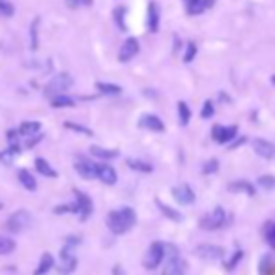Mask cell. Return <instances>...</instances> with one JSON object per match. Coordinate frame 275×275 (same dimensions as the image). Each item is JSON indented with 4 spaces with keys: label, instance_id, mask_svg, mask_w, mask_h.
<instances>
[{
    "label": "cell",
    "instance_id": "cell-1",
    "mask_svg": "<svg viewBox=\"0 0 275 275\" xmlns=\"http://www.w3.org/2000/svg\"><path fill=\"white\" fill-rule=\"evenodd\" d=\"M137 216L131 208L114 210L107 216V226L112 234H125L129 228H133Z\"/></svg>",
    "mask_w": 275,
    "mask_h": 275
},
{
    "label": "cell",
    "instance_id": "cell-2",
    "mask_svg": "<svg viewBox=\"0 0 275 275\" xmlns=\"http://www.w3.org/2000/svg\"><path fill=\"white\" fill-rule=\"evenodd\" d=\"M30 221H32V216L26 212V210H19L15 214H11L6 221V228L9 232H23L30 226Z\"/></svg>",
    "mask_w": 275,
    "mask_h": 275
},
{
    "label": "cell",
    "instance_id": "cell-3",
    "mask_svg": "<svg viewBox=\"0 0 275 275\" xmlns=\"http://www.w3.org/2000/svg\"><path fill=\"white\" fill-rule=\"evenodd\" d=\"M226 223V214L223 208H216L212 210L210 214L206 216H202L200 219V228H206V230H217V228H221V226Z\"/></svg>",
    "mask_w": 275,
    "mask_h": 275
},
{
    "label": "cell",
    "instance_id": "cell-4",
    "mask_svg": "<svg viewBox=\"0 0 275 275\" xmlns=\"http://www.w3.org/2000/svg\"><path fill=\"white\" fill-rule=\"evenodd\" d=\"M71 86V77L67 75V73H58V75H55L51 79L47 86H45V96H58V94H64Z\"/></svg>",
    "mask_w": 275,
    "mask_h": 275
},
{
    "label": "cell",
    "instance_id": "cell-5",
    "mask_svg": "<svg viewBox=\"0 0 275 275\" xmlns=\"http://www.w3.org/2000/svg\"><path fill=\"white\" fill-rule=\"evenodd\" d=\"M163 257H165V245L161 242H154L148 253H146V257H144V268L146 270H156L163 262Z\"/></svg>",
    "mask_w": 275,
    "mask_h": 275
},
{
    "label": "cell",
    "instance_id": "cell-6",
    "mask_svg": "<svg viewBox=\"0 0 275 275\" xmlns=\"http://www.w3.org/2000/svg\"><path fill=\"white\" fill-rule=\"evenodd\" d=\"M238 133V127L236 125H214L212 127V137H214V141L219 142V144H225V142L232 141L234 137Z\"/></svg>",
    "mask_w": 275,
    "mask_h": 275
},
{
    "label": "cell",
    "instance_id": "cell-7",
    "mask_svg": "<svg viewBox=\"0 0 275 275\" xmlns=\"http://www.w3.org/2000/svg\"><path fill=\"white\" fill-rule=\"evenodd\" d=\"M77 268V259L71 255V247L67 245V247H64V251H62V255H60V274L62 275H69L71 272H75Z\"/></svg>",
    "mask_w": 275,
    "mask_h": 275
},
{
    "label": "cell",
    "instance_id": "cell-8",
    "mask_svg": "<svg viewBox=\"0 0 275 275\" xmlns=\"http://www.w3.org/2000/svg\"><path fill=\"white\" fill-rule=\"evenodd\" d=\"M195 255L204 260H217L223 257V249L217 247V245H212V243H204V245H199L195 249Z\"/></svg>",
    "mask_w": 275,
    "mask_h": 275
},
{
    "label": "cell",
    "instance_id": "cell-9",
    "mask_svg": "<svg viewBox=\"0 0 275 275\" xmlns=\"http://www.w3.org/2000/svg\"><path fill=\"white\" fill-rule=\"evenodd\" d=\"M137 53H139V42L135 38H127L124 42V45H122L120 53H118V60L122 64H125V62H129V60L133 58Z\"/></svg>",
    "mask_w": 275,
    "mask_h": 275
},
{
    "label": "cell",
    "instance_id": "cell-10",
    "mask_svg": "<svg viewBox=\"0 0 275 275\" xmlns=\"http://www.w3.org/2000/svg\"><path fill=\"white\" fill-rule=\"evenodd\" d=\"M77 202H75V214L81 216V221H84L86 217L92 214V200L88 195H84L81 191H75Z\"/></svg>",
    "mask_w": 275,
    "mask_h": 275
},
{
    "label": "cell",
    "instance_id": "cell-11",
    "mask_svg": "<svg viewBox=\"0 0 275 275\" xmlns=\"http://www.w3.org/2000/svg\"><path fill=\"white\" fill-rule=\"evenodd\" d=\"M75 170L83 176L84 180H94V178H98V165H94V163L86 161V159H79V161H77Z\"/></svg>",
    "mask_w": 275,
    "mask_h": 275
},
{
    "label": "cell",
    "instance_id": "cell-12",
    "mask_svg": "<svg viewBox=\"0 0 275 275\" xmlns=\"http://www.w3.org/2000/svg\"><path fill=\"white\" fill-rule=\"evenodd\" d=\"M253 150L257 152V156L264 159H272L275 156V146L272 142L264 141V139H255L253 141Z\"/></svg>",
    "mask_w": 275,
    "mask_h": 275
},
{
    "label": "cell",
    "instance_id": "cell-13",
    "mask_svg": "<svg viewBox=\"0 0 275 275\" xmlns=\"http://www.w3.org/2000/svg\"><path fill=\"white\" fill-rule=\"evenodd\" d=\"M172 197H174L180 204H193L195 202V193L189 185H178L172 189Z\"/></svg>",
    "mask_w": 275,
    "mask_h": 275
},
{
    "label": "cell",
    "instance_id": "cell-14",
    "mask_svg": "<svg viewBox=\"0 0 275 275\" xmlns=\"http://www.w3.org/2000/svg\"><path fill=\"white\" fill-rule=\"evenodd\" d=\"M185 274V262L180 257H172L163 268V275H183Z\"/></svg>",
    "mask_w": 275,
    "mask_h": 275
},
{
    "label": "cell",
    "instance_id": "cell-15",
    "mask_svg": "<svg viewBox=\"0 0 275 275\" xmlns=\"http://www.w3.org/2000/svg\"><path fill=\"white\" fill-rule=\"evenodd\" d=\"M142 129H150V131H163L165 129V124L161 122V118H158L156 114H144L139 122Z\"/></svg>",
    "mask_w": 275,
    "mask_h": 275
},
{
    "label": "cell",
    "instance_id": "cell-16",
    "mask_svg": "<svg viewBox=\"0 0 275 275\" xmlns=\"http://www.w3.org/2000/svg\"><path fill=\"white\" fill-rule=\"evenodd\" d=\"M98 178L107 185L116 183V170L110 165H98Z\"/></svg>",
    "mask_w": 275,
    "mask_h": 275
},
{
    "label": "cell",
    "instance_id": "cell-17",
    "mask_svg": "<svg viewBox=\"0 0 275 275\" xmlns=\"http://www.w3.org/2000/svg\"><path fill=\"white\" fill-rule=\"evenodd\" d=\"M228 191H232V193H245V195L253 197V195H255V187H253V183L247 182V180H238V182L228 183Z\"/></svg>",
    "mask_w": 275,
    "mask_h": 275
},
{
    "label": "cell",
    "instance_id": "cell-18",
    "mask_svg": "<svg viewBox=\"0 0 275 275\" xmlns=\"http://www.w3.org/2000/svg\"><path fill=\"white\" fill-rule=\"evenodd\" d=\"M159 28V9L156 2L148 4V30L150 32H158Z\"/></svg>",
    "mask_w": 275,
    "mask_h": 275
},
{
    "label": "cell",
    "instance_id": "cell-19",
    "mask_svg": "<svg viewBox=\"0 0 275 275\" xmlns=\"http://www.w3.org/2000/svg\"><path fill=\"white\" fill-rule=\"evenodd\" d=\"M51 105H53L55 109L73 107V105H75V100H73V98H69V96H66V94H58V96H53Z\"/></svg>",
    "mask_w": 275,
    "mask_h": 275
},
{
    "label": "cell",
    "instance_id": "cell-20",
    "mask_svg": "<svg viewBox=\"0 0 275 275\" xmlns=\"http://www.w3.org/2000/svg\"><path fill=\"white\" fill-rule=\"evenodd\" d=\"M17 176H19V182L23 183V187H25V189H28V191H34V189H36V185H38V183H36V178H34L28 170L23 168V170H19V172H17Z\"/></svg>",
    "mask_w": 275,
    "mask_h": 275
},
{
    "label": "cell",
    "instance_id": "cell-21",
    "mask_svg": "<svg viewBox=\"0 0 275 275\" xmlns=\"http://www.w3.org/2000/svg\"><path fill=\"white\" fill-rule=\"evenodd\" d=\"M53 266H55V259H53V255H49V253H45V255H42V260H40V266L36 268V272H34V274H36V275H45Z\"/></svg>",
    "mask_w": 275,
    "mask_h": 275
},
{
    "label": "cell",
    "instance_id": "cell-22",
    "mask_svg": "<svg viewBox=\"0 0 275 275\" xmlns=\"http://www.w3.org/2000/svg\"><path fill=\"white\" fill-rule=\"evenodd\" d=\"M36 168H38V172H40V174L49 176V178H56V176H58V174H56V170L51 167L49 163H47V161H45L43 158L36 159Z\"/></svg>",
    "mask_w": 275,
    "mask_h": 275
},
{
    "label": "cell",
    "instance_id": "cell-23",
    "mask_svg": "<svg viewBox=\"0 0 275 275\" xmlns=\"http://www.w3.org/2000/svg\"><path fill=\"white\" fill-rule=\"evenodd\" d=\"M274 268H275V259L272 255H264V257L260 259V268H259L260 275H270L274 272Z\"/></svg>",
    "mask_w": 275,
    "mask_h": 275
},
{
    "label": "cell",
    "instance_id": "cell-24",
    "mask_svg": "<svg viewBox=\"0 0 275 275\" xmlns=\"http://www.w3.org/2000/svg\"><path fill=\"white\" fill-rule=\"evenodd\" d=\"M90 154L94 158L100 159H114L118 158V150H105V148H100V146H92Z\"/></svg>",
    "mask_w": 275,
    "mask_h": 275
},
{
    "label": "cell",
    "instance_id": "cell-25",
    "mask_svg": "<svg viewBox=\"0 0 275 275\" xmlns=\"http://www.w3.org/2000/svg\"><path fill=\"white\" fill-rule=\"evenodd\" d=\"M40 127H42L40 122H23L21 127H19V133L25 135V137H32V135H36L40 131Z\"/></svg>",
    "mask_w": 275,
    "mask_h": 275
},
{
    "label": "cell",
    "instance_id": "cell-26",
    "mask_svg": "<svg viewBox=\"0 0 275 275\" xmlns=\"http://www.w3.org/2000/svg\"><path fill=\"white\" fill-rule=\"evenodd\" d=\"M127 167L133 168V170H139V172H152L154 167L144 163V161H139V159H127Z\"/></svg>",
    "mask_w": 275,
    "mask_h": 275
},
{
    "label": "cell",
    "instance_id": "cell-27",
    "mask_svg": "<svg viewBox=\"0 0 275 275\" xmlns=\"http://www.w3.org/2000/svg\"><path fill=\"white\" fill-rule=\"evenodd\" d=\"M96 88L100 92H103V94H109V96H118L122 92V88L118 84H110V83H98Z\"/></svg>",
    "mask_w": 275,
    "mask_h": 275
},
{
    "label": "cell",
    "instance_id": "cell-28",
    "mask_svg": "<svg viewBox=\"0 0 275 275\" xmlns=\"http://www.w3.org/2000/svg\"><path fill=\"white\" fill-rule=\"evenodd\" d=\"M13 251H15V242L11 238L0 236V255H9Z\"/></svg>",
    "mask_w": 275,
    "mask_h": 275
},
{
    "label": "cell",
    "instance_id": "cell-29",
    "mask_svg": "<svg viewBox=\"0 0 275 275\" xmlns=\"http://www.w3.org/2000/svg\"><path fill=\"white\" fill-rule=\"evenodd\" d=\"M178 114H180V124H182V125L189 124L191 110H189V107H187V103H183V101H180V103H178Z\"/></svg>",
    "mask_w": 275,
    "mask_h": 275
},
{
    "label": "cell",
    "instance_id": "cell-30",
    "mask_svg": "<svg viewBox=\"0 0 275 275\" xmlns=\"http://www.w3.org/2000/svg\"><path fill=\"white\" fill-rule=\"evenodd\" d=\"M158 208L165 214L167 217H170L172 221H182V214L180 212H176V210H172V208H168L167 204H163L161 200H158Z\"/></svg>",
    "mask_w": 275,
    "mask_h": 275
},
{
    "label": "cell",
    "instance_id": "cell-31",
    "mask_svg": "<svg viewBox=\"0 0 275 275\" xmlns=\"http://www.w3.org/2000/svg\"><path fill=\"white\" fill-rule=\"evenodd\" d=\"M15 154H19V146H11L9 150H4V152H0V161L4 163V165H9L11 161H13V158H15Z\"/></svg>",
    "mask_w": 275,
    "mask_h": 275
},
{
    "label": "cell",
    "instance_id": "cell-32",
    "mask_svg": "<svg viewBox=\"0 0 275 275\" xmlns=\"http://www.w3.org/2000/svg\"><path fill=\"white\" fill-rule=\"evenodd\" d=\"M264 238H266V242L275 249V223L274 221L266 223V226H264Z\"/></svg>",
    "mask_w": 275,
    "mask_h": 275
},
{
    "label": "cell",
    "instance_id": "cell-33",
    "mask_svg": "<svg viewBox=\"0 0 275 275\" xmlns=\"http://www.w3.org/2000/svg\"><path fill=\"white\" fill-rule=\"evenodd\" d=\"M260 187H264V189H275V176H270V174H264L260 176L259 180H257Z\"/></svg>",
    "mask_w": 275,
    "mask_h": 275
},
{
    "label": "cell",
    "instance_id": "cell-34",
    "mask_svg": "<svg viewBox=\"0 0 275 275\" xmlns=\"http://www.w3.org/2000/svg\"><path fill=\"white\" fill-rule=\"evenodd\" d=\"M206 6H204V2L202 0H193V2H187V11L191 13V15H197L200 11H204Z\"/></svg>",
    "mask_w": 275,
    "mask_h": 275
},
{
    "label": "cell",
    "instance_id": "cell-35",
    "mask_svg": "<svg viewBox=\"0 0 275 275\" xmlns=\"http://www.w3.org/2000/svg\"><path fill=\"white\" fill-rule=\"evenodd\" d=\"M114 21H116L118 28H122V30H125V23H124V17H125V8H122V6H118L116 9H114Z\"/></svg>",
    "mask_w": 275,
    "mask_h": 275
},
{
    "label": "cell",
    "instance_id": "cell-36",
    "mask_svg": "<svg viewBox=\"0 0 275 275\" xmlns=\"http://www.w3.org/2000/svg\"><path fill=\"white\" fill-rule=\"evenodd\" d=\"M13 6H11V2L8 0H0V17H11L13 15Z\"/></svg>",
    "mask_w": 275,
    "mask_h": 275
},
{
    "label": "cell",
    "instance_id": "cell-37",
    "mask_svg": "<svg viewBox=\"0 0 275 275\" xmlns=\"http://www.w3.org/2000/svg\"><path fill=\"white\" fill-rule=\"evenodd\" d=\"M217 168H219V163H217V159H210L208 163L202 167V172L204 174H212V172H216Z\"/></svg>",
    "mask_w": 275,
    "mask_h": 275
},
{
    "label": "cell",
    "instance_id": "cell-38",
    "mask_svg": "<svg viewBox=\"0 0 275 275\" xmlns=\"http://www.w3.org/2000/svg\"><path fill=\"white\" fill-rule=\"evenodd\" d=\"M66 4H67V8L77 9V8H81V6H90L92 0H66Z\"/></svg>",
    "mask_w": 275,
    "mask_h": 275
},
{
    "label": "cell",
    "instance_id": "cell-39",
    "mask_svg": "<svg viewBox=\"0 0 275 275\" xmlns=\"http://www.w3.org/2000/svg\"><path fill=\"white\" fill-rule=\"evenodd\" d=\"M200 116L202 118L214 116V103H212V101H206V103H204V107H202V110H200Z\"/></svg>",
    "mask_w": 275,
    "mask_h": 275
},
{
    "label": "cell",
    "instance_id": "cell-40",
    "mask_svg": "<svg viewBox=\"0 0 275 275\" xmlns=\"http://www.w3.org/2000/svg\"><path fill=\"white\" fill-rule=\"evenodd\" d=\"M66 127L67 129H73V131H79V133H83V135H88V137L92 135L90 129H86V127H83V125L73 124V122H66Z\"/></svg>",
    "mask_w": 275,
    "mask_h": 275
},
{
    "label": "cell",
    "instance_id": "cell-41",
    "mask_svg": "<svg viewBox=\"0 0 275 275\" xmlns=\"http://www.w3.org/2000/svg\"><path fill=\"white\" fill-rule=\"evenodd\" d=\"M195 55H197V47H195L193 43H189V45H187V53H185V56H183V62L189 64V62L195 58Z\"/></svg>",
    "mask_w": 275,
    "mask_h": 275
},
{
    "label": "cell",
    "instance_id": "cell-42",
    "mask_svg": "<svg viewBox=\"0 0 275 275\" xmlns=\"http://www.w3.org/2000/svg\"><path fill=\"white\" fill-rule=\"evenodd\" d=\"M242 251H236V257H232V259L226 262V270H232V268H236V264H238V260L242 259Z\"/></svg>",
    "mask_w": 275,
    "mask_h": 275
},
{
    "label": "cell",
    "instance_id": "cell-43",
    "mask_svg": "<svg viewBox=\"0 0 275 275\" xmlns=\"http://www.w3.org/2000/svg\"><path fill=\"white\" fill-rule=\"evenodd\" d=\"M272 83H274V86H275V75H274V77H272Z\"/></svg>",
    "mask_w": 275,
    "mask_h": 275
},
{
    "label": "cell",
    "instance_id": "cell-44",
    "mask_svg": "<svg viewBox=\"0 0 275 275\" xmlns=\"http://www.w3.org/2000/svg\"><path fill=\"white\" fill-rule=\"evenodd\" d=\"M2 208H4V204H2V202H0V210H2Z\"/></svg>",
    "mask_w": 275,
    "mask_h": 275
},
{
    "label": "cell",
    "instance_id": "cell-45",
    "mask_svg": "<svg viewBox=\"0 0 275 275\" xmlns=\"http://www.w3.org/2000/svg\"><path fill=\"white\" fill-rule=\"evenodd\" d=\"M185 2H193V0H185Z\"/></svg>",
    "mask_w": 275,
    "mask_h": 275
},
{
    "label": "cell",
    "instance_id": "cell-46",
    "mask_svg": "<svg viewBox=\"0 0 275 275\" xmlns=\"http://www.w3.org/2000/svg\"><path fill=\"white\" fill-rule=\"evenodd\" d=\"M274 223H275V221H274Z\"/></svg>",
    "mask_w": 275,
    "mask_h": 275
}]
</instances>
